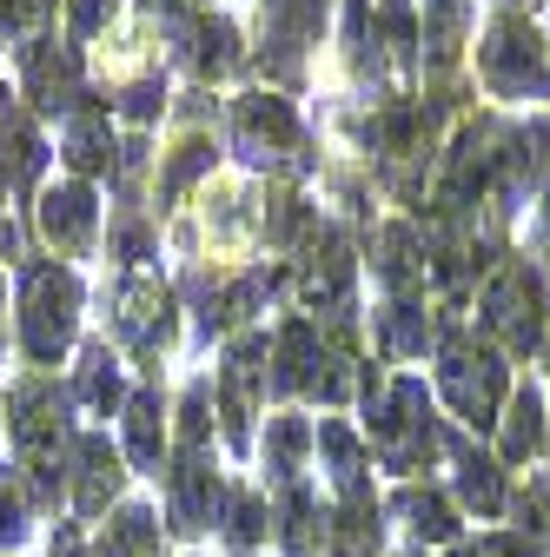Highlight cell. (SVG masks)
<instances>
[{
  "label": "cell",
  "mask_w": 550,
  "mask_h": 557,
  "mask_svg": "<svg viewBox=\"0 0 550 557\" xmlns=\"http://www.w3.org/2000/svg\"><path fill=\"white\" fill-rule=\"evenodd\" d=\"M0 432H8V465L27 478L40 518H66V458L80 438V411L66 398V379L53 372H14L0 392Z\"/></svg>",
  "instance_id": "6da1fadb"
},
{
  "label": "cell",
  "mask_w": 550,
  "mask_h": 557,
  "mask_svg": "<svg viewBox=\"0 0 550 557\" xmlns=\"http://www.w3.org/2000/svg\"><path fill=\"white\" fill-rule=\"evenodd\" d=\"M359 405H365V445H372V465L391 471L398 484L404 478H425L438 458H445V418L425 392V379L411 372H385V366H359Z\"/></svg>",
  "instance_id": "7a4b0ae2"
},
{
  "label": "cell",
  "mask_w": 550,
  "mask_h": 557,
  "mask_svg": "<svg viewBox=\"0 0 550 557\" xmlns=\"http://www.w3.org/2000/svg\"><path fill=\"white\" fill-rule=\"evenodd\" d=\"M80 319H87V278L66 259H27L14 272V345L27 372H53L60 359H74Z\"/></svg>",
  "instance_id": "3957f363"
},
{
  "label": "cell",
  "mask_w": 550,
  "mask_h": 557,
  "mask_svg": "<svg viewBox=\"0 0 550 557\" xmlns=\"http://www.w3.org/2000/svg\"><path fill=\"white\" fill-rule=\"evenodd\" d=\"M359 352L346 338H332L325 325H312L305 312L286 319L265 338V392L272 398H318V405H346L359 398Z\"/></svg>",
  "instance_id": "277c9868"
},
{
  "label": "cell",
  "mask_w": 550,
  "mask_h": 557,
  "mask_svg": "<svg viewBox=\"0 0 550 557\" xmlns=\"http://www.w3.org/2000/svg\"><path fill=\"white\" fill-rule=\"evenodd\" d=\"M438 398L451 405V418L477 438V432H498V418H504V398H511V366L504 352L485 338V332H471V325H451L438 338Z\"/></svg>",
  "instance_id": "5b68a950"
},
{
  "label": "cell",
  "mask_w": 550,
  "mask_h": 557,
  "mask_svg": "<svg viewBox=\"0 0 550 557\" xmlns=\"http://www.w3.org/2000/svg\"><path fill=\"white\" fill-rule=\"evenodd\" d=\"M477 325L504 359H530L550 338V286L530 259H498V272L477 293Z\"/></svg>",
  "instance_id": "8992f818"
},
{
  "label": "cell",
  "mask_w": 550,
  "mask_h": 557,
  "mask_svg": "<svg viewBox=\"0 0 550 557\" xmlns=\"http://www.w3.org/2000/svg\"><path fill=\"white\" fill-rule=\"evenodd\" d=\"M107 338L133 372H160V359L179 338V293L160 286L153 272H126L107 306Z\"/></svg>",
  "instance_id": "52a82bcc"
},
{
  "label": "cell",
  "mask_w": 550,
  "mask_h": 557,
  "mask_svg": "<svg viewBox=\"0 0 550 557\" xmlns=\"http://www.w3.org/2000/svg\"><path fill=\"white\" fill-rule=\"evenodd\" d=\"M226 139L259 173H312V139H305L292 100H279V94H239L226 113Z\"/></svg>",
  "instance_id": "ba28073f"
},
{
  "label": "cell",
  "mask_w": 550,
  "mask_h": 557,
  "mask_svg": "<svg viewBox=\"0 0 550 557\" xmlns=\"http://www.w3.org/2000/svg\"><path fill=\"white\" fill-rule=\"evenodd\" d=\"M14 94L27 100L34 120H66L80 100H93L87 87V47H74L66 34H34L14 47Z\"/></svg>",
  "instance_id": "9c48e42d"
},
{
  "label": "cell",
  "mask_w": 550,
  "mask_h": 557,
  "mask_svg": "<svg viewBox=\"0 0 550 557\" xmlns=\"http://www.w3.org/2000/svg\"><path fill=\"white\" fill-rule=\"evenodd\" d=\"M477 81L498 100H550V47L524 14H498L477 40Z\"/></svg>",
  "instance_id": "30bf717a"
},
{
  "label": "cell",
  "mask_w": 550,
  "mask_h": 557,
  "mask_svg": "<svg viewBox=\"0 0 550 557\" xmlns=\"http://www.w3.org/2000/svg\"><path fill=\"white\" fill-rule=\"evenodd\" d=\"M265 405V332H233L226 338V352L213 366V418H220V438L246 458L252 451V418Z\"/></svg>",
  "instance_id": "8fae6325"
},
{
  "label": "cell",
  "mask_w": 550,
  "mask_h": 557,
  "mask_svg": "<svg viewBox=\"0 0 550 557\" xmlns=\"http://www.w3.org/2000/svg\"><path fill=\"white\" fill-rule=\"evenodd\" d=\"M126 484H133V471L120 458V438H107L100 425H80L74 458H66V518L93 531L113 505H126Z\"/></svg>",
  "instance_id": "7c38bea8"
},
{
  "label": "cell",
  "mask_w": 550,
  "mask_h": 557,
  "mask_svg": "<svg viewBox=\"0 0 550 557\" xmlns=\"http://www.w3.org/2000/svg\"><path fill=\"white\" fill-rule=\"evenodd\" d=\"M160 498H166V531L173 537H205L220 531V505H226V471L213 451H173L160 471Z\"/></svg>",
  "instance_id": "4fadbf2b"
},
{
  "label": "cell",
  "mask_w": 550,
  "mask_h": 557,
  "mask_svg": "<svg viewBox=\"0 0 550 557\" xmlns=\"http://www.w3.org/2000/svg\"><path fill=\"white\" fill-rule=\"evenodd\" d=\"M34 226H40V239H47V252L53 259H93V246H100V226H107V206H100V193L87 186V180H53V186H40L34 193Z\"/></svg>",
  "instance_id": "5bb4252c"
},
{
  "label": "cell",
  "mask_w": 550,
  "mask_h": 557,
  "mask_svg": "<svg viewBox=\"0 0 550 557\" xmlns=\"http://www.w3.org/2000/svg\"><path fill=\"white\" fill-rule=\"evenodd\" d=\"M445 458H451L445 492L458 498V511L477 518V524H498L511 511V465L491 445H477L471 432H445Z\"/></svg>",
  "instance_id": "9a60e30c"
},
{
  "label": "cell",
  "mask_w": 550,
  "mask_h": 557,
  "mask_svg": "<svg viewBox=\"0 0 550 557\" xmlns=\"http://www.w3.org/2000/svg\"><path fill=\"white\" fill-rule=\"evenodd\" d=\"M325 27V0H259V66L279 87H299L305 47Z\"/></svg>",
  "instance_id": "2e32d148"
},
{
  "label": "cell",
  "mask_w": 550,
  "mask_h": 557,
  "mask_svg": "<svg viewBox=\"0 0 550 557\" xmlns=\"http://www.w3.org/2000/svg\"><path fill=\"white\" fill-rule=\"evenodd\" d=\"M120 147H126V139L113 133V100L107 94L80 100L74 113L60 120V160H66V173L87 180V186L120 173Z\"/></svg>",
  "instance_id": "e0dca14e"
},
{
  "label": "cell",
  "mask_w": 550,
  "mask_h": 557,
  "mask_svg": "<svg viewBox=\"0 0 550 557\" xmlns=\"http://www.w3.org/2000/svg\"><path fill=\"white\" fill-rule=\"evenodd\" d=\"M126 372H133V366L113 352V338H87V345H80V352H74V372H66V398H74L80 425H100V432H107V418H120V405H126V392H133Z\"/></svg>",
  "instance_id": "ac0fdd59"
},
{
  "label": "cell",
  "mask_w": 550,
  "mask_h": 557,
  "mask_svg": "<svg viewBox=\"0 0 550 557\" xmlns=\"http://www.w3.org/2000/svg\"><path fill=\"white\" fill-rule=\"evenodd\" d=\"M120 458L133 478H160L173 458V411L160 398V385H133L120 405Z\"/></svg>",
  "instance_id": "d6986e66"
},
{
  "label": "cell",
  "mask_w": 550,
  "mask_h": 557,
  "mask_svg": "<svg viewBox=\"0 0 550 557\" xmlns=\"http://www.w3.org/2000/svg\"><path fill=\"white\" fill-rule=\"evenodd\" d=\"M47 160L53 153H47V139H40V120L27 113V100L14 87H0V193L34 199Z\"/></svg>",
  "instance_id": "ffe728a7"
},
{
  "label": "cell",
  "mask_w": 550,
  "mask_h": 557,
  "mask_svg": "<svg viewBox=\"0 0 550 557\" xmlns=\"http://www.w3.org/2000/svg\"><path fill=\"white\" fill-rule=\"evenodd\" d=\"M385 518L404 524L411 550H432V544L451 550V544L464 537V511H458V498L445 492V484H432V478H404L398 492L385 498Z\"/></svg>",
  "instance_id": "44dd1931"
},
{
  "label": "cell",
  "mask_w": 550,
  "mask_h": 557,
  "mask_svg": "<svg viewBox=\"0 0 550 557\" xmlns=\"http://www.w3.org/2000/svg\"><path fill=\"white\" fill-rule=\"evenodd\" d=\"M312 465L325 471V484H332V505L338 498H378L372 492V445H365V432H352L346 418H312Z\"/></svg>",
  "instance_id": "7402d4cb"
},
{
  "label": "cell",
  "mask_w": 550,
  "mask_h": 557,
  "mask_svg": "<svg viewBox=\"0 0 550 557\" xmlns=\"http://www.w3.org/2000/svg\"><path fill=\"white\" fill-rule=\"evenodd\" d=\"M166 34H173V47H179V60L192 66L199 81H226V74H239V27L226 21V14H205V8H186V14H173L166 21Z\"/></svg>",
  "instance_id": "603a6c76"
},
{
  "label": "cell",
  "mask_w": 550,
  "mask_h": 557,
  "mask_svg": "<svg viewBox=\"0 0 550 557\" xmlns=\"http://www.w3.org/2000/svg\"><path fill=\"white\" fill-rule=\"evenodd\" d=\"M252 458H259L265 492H286V484L312 478V418L305 411H272L265 432L252 438Z\"/></svg>",
  "instance_id": "cb8c5ba5"
},
{
  "label": "cell",
  "mask_w": 550,
  "mask_h": 557,
  "mask_svg": "<svg viewBox=\"0 0 550 557\" xmlns=\"http://www.w3.org/2000/svg\"><path fill=\"white\" fill-rule=\"evenodd\" d=\"M325 511L332 505L318 498L312 478L272 492V544H279V557H325Z\"/></svg>",
  "instance_id": "d4e9b609"
},
{
  "label": "cell",
  "mask_w": 550,
  "mask_h": 557,
  "mask_svg": "<svg viewBox=\"0 0 550 557\" xmlns=\"http://www.w3.org/2000/svg\"><path fill=\"white\" fill-rule=\"evenodd\" d=\"M445 332L451 325L425 306V293H404V299H385L378 306V352L385 359H425V352H438Z\"/></svg>",
  "instance_id": "484cf974"
},
{
  "label": "cell",
  "mask_w": 550,
  "mask_h": 557,
  "mask_svg": "<svg viewBox=\"0 0 550 557\" xmlns=\"http://www.w3.org/2000/svg\"><path fill=\"white\" fill-rule=\"evenodd\" d=\"M504 465H537L550 451V405L537 385H511L504 398V418H498V445H491Z\"/></svg>",
  "instance_id": "4316f807"
},
{
  "label": "cell",
  "mask_w": 550,
  "mask_h": 557,
  "mask_svg": "<svg viewBox=\"0 0 550 557\" xmlns=\"http://www.w3.org/2000/svg\"><path fill=\"white\" fill-rule=\"evenodd\" d=\"M93 557H166V531L160 511L147 498H126L93 524Z\"/></svg>",
  "instance_id": "83f0119b"
},
{
  "label": "cell",
  "mask_w": 550,
  "mask_h": 557,
  "mask_svg": "<svg viewBox=\"0 0 550 557\" xmlns=\"http://www.w3.org/2000/svg\"><path fill=\"white\" fill-rule=\"evenodd\" d=\"M220 537L233 557H252L259 544H272V492L252 478H226V505H220Z\"/></svg>",
  "instance_id": "f1b7e54d"
},
{
  "label": "cell",
  "mask_w": 550,
  "mask_h": 557,
  "mask_svg": "<svg viewBox=\"0 0 550 557\" xmlns=\"http://www.w3.org/2000/svg\"><path fill=\"white\" fill-rule=\"evenodd\" d=\"M325 557H385V505L338 498L325 511Z\"/></svg>",
  "instance_id": "f546056e"
},
{
  "label": "cell",
  "mask_w": 550,
  "mask_h": 557,
  "mask_svg": "<svg viewBox=\"0 0 550 557\" xmlns=\"http://www.w3.org/2000/svg\"><path fill=\"white\" fill-rule=\"evenodd\" d=\"M464 27H471V0H425L418 8V66L451 74L458 47H464Z\"/></svg>",
  "instance_id": "4dcf8cb0"
},
{
  "label": "cell",
  "mask_w": 550,
  "mask_h": 557,
  "mask_svg": "<svg viewBox=\"0 0 550 557\" xmlns=\"http://www.w3.org/2000/svg\"><path fill=\"white\" fill-rule=\"evenodd\" d=\"M34 524H47V518H40L34 492H27V478H21L8 458H0V557H27Z\"/></svg>",
  "instance_id": "1f68e13d"
},
{
  "label": "cell",
  "mask_w": 550,
  "mask_h": 557,
  "mask_svg": "<svg viewBox=\"0 0 550 557\" xmlns=\"http://www.w3.org/2000/svg\"><path fill=\"white\" fill-rule=\"evenodd\" d=\"M252 233H259V213L246 206V193H233V186H213V193H205V239H213L220 259H226V252H246Z\"/></svg>",
  "instance_id": "d6a6232c"
},
{
  "label": "cell",
  "mask_w": 550,
  "mask_h": 557,
  "mask_svg": "<svg viewBox=\"0 0 550 557\" xmlns=\"http://www.w3.org/2000/svg\"><path fill=\"white\" fill-rule=\"evenodd\" d=\"M107 259L126 265V272H140L147 259H160V233H153V220L140 213V206H120V213L107 220Z\"/></svg>",
  "instance_id": "836d02e7"
},
{
  "label": "cell",
  "mask_w": 550,
  "mask_h": 557,
  "mask_svg": "<svg viewBox=\"0 0 550 557\" xmlns=\"http://www.w3.org/2000/svg\"><path fill=\"white\" fill-rule=\"evenodd\" d=\"M199 173H213V139H205V133H186L179 147L166 153V166H160V213L186 199V186H192Z\"/></svg>",
  "instance_id": "e575fe53"
},
{
  "label": "cell",
  "mask_w": 550,
  "mask_h": 557,
  "mask_svg": "<svg viewBox=\"0 0 550 557\" xmlns=\"http://www.w3.org/2000/svg\"><path fill=\"white\" fill-rule=\"evenodd\" d=\"M511 531L517 537H537V544H550V478L537 471L530 484H511Z\"/></svg>",
  "instance_id": "d590c367"
},
{
  "label": "cell",
  "mask_w": 550,
  "mask_h": 557,
  "mask_svg": "<svg viewBox=\"0 0 550 557\" xmlns=\"http://www.w3.org/2000/svg\"><path fill=\"white\" fill-rule=\"evenodd\" d=\"M120 8L126 0H60V14H66V40L74 47H93L120 27Z\"/></svg>",
  "instance_id": "8d00e7d4"
},
{
  "label": "cell",
  "mask_w": 550,
  "mask_h": 557,
  "mask_svg": "<svg viewBox=\"0 0 550 557\" xmlns=\"http://www.w3.org/2000/svg\"><path fill=\"white\" fill-rule=\"evenodd\" d=\"M445 557H543V544L517 531H485V537H458Z\"/></svg>",
  "instance_id": "74e56055"
},
{
  "label": "cell",
  "mask_w": 550,
  "mask_h": 557,
  "mask_svg": "<svg viewBox=\"0 0 550 557\" xmlns=\"http://www.w3.org/2000/svg\"><path fill=\"white\" fill-rule=\"evenodd\" d=\"M53 8H60V0H0V34H8V40H34V34H47Z\"/></svg>",
  "instance_id": "f35d334b"
},
{
  "label": "cell",
  "mask_w": 550,
  "mask_h": 557,
  "mask_svg": "<svg viewBox=\"0 0 550 557\" xmlns=\"http://www.w3.org/2000/svg\"><path fill=\"white\" fill-rule=\"evenodd\" d=\"M113 113H126V120H153V113H166V81H153V74H140V81H126V94L113 100Z\"/></svg>",
  "instance_id": "ab89813d"
},
{
  "label": "cell",
  "mask_w": 550,
  "mask_h": 557,
  "mask_svg": "<svg viewBox=\"0 0 550 557\" xmlns=\"http://www.w3.org/2000/svg\"><path fill=\"white\" fill-rule=\"evenodd\" d=\"M40 557H93V531L74 524V518H53L47 524V550Z\"/></svg>",
  "instance_id": "60d3db41"
},
{
  "label": "cell",
  "mask_w": 550,
  "mask_h": 557,
  "mask_svg": "<svg viewBox=\"0 0 550 557\" xmlns=\"http://www.w3.org/2000/svg\"><path fill=\"white\" fill-rule=\"evenodd\" d=\"M8 345H14V286L0 272V359H8Z\"/></svg>",
  "instance_id": "b9f144b4"
},
{
  "label": "cell",
  "mask_w": 550,
  "mask_h": 557,
  "mask_svg": "<svg viewBox=\"0 0 550 557\" xmlns=\"http://www.w3.org/2000/svg\"><path fill=\"white\" fill-rule=\"evenodd\" d=\"M14 246H21V233H14V220H8V206H0V259H14Z\"/></svg>",
  "instance_id": "7bdbcfd3"
},
{
  "label": "cell",
  "mask_w": 550,
  "mask_h": 557,
  "mask_svg": "<svg viewBox=\"0 0 550 557\" xmlns=\"http://www.w3.org/2000/svg\"><path fill=\"white\" fill-rule=\"evenodd\" d=\"M537 199H543V213H550V166H543V180H537Z\"/></svg>",
  "instance_id": "ee69618b"
},
{
  "label": "cell",
  "mask_w": 550,
  "mask_h": 557,
  "mask_svg": "<svg viewBox=\"0 0 550 557\" xmlns=\"http://www.w3.org/2000/svg\"><path fill=\"white\" fill-rule=\"evenodd\" d=\"M517 8H524V0H504V14H517Z\"/></svg>",
  "instance_id": "f6af8a7d"
},
{
  "label": "cell",
  "mask_w": 550,
  "mask_h": 557,
  "mask_svg": "<svg viewBox=\"0 0 550 557\" xmlns=\"http://www.w3.org/2000/svg\"><path fill=\"white\" fill-rule=\"evenodd\" d=\"M391 557H425V550H391Z\"/></svg>",
  "instance_id": "bcb514c9"
},
{
  "label": "cell",
  "mask_w": 550,
  "mask_h": 557,
  "mask_svg": "<svg viewBox=\"0 0 550 557\" xmlns=\"http://www.w3.org/2000/svg\"><path fill=\"white\" fill-rule=\"evenodd\" d=\"M543 366H550V338H543Z\"/></svg>",
  "instance_id": "7dc6e473"
},
{
  "label": "cell",
  "mask_w": 550,
  "mask_h": 557,
  "mask_svg": "<svg viewBox=\"0 0 550 557\" xmlns=\"http://www.w3.org/2000/svg\"><path fill=\"white\" fill-rule=\"evenodd\" d=\"M0 47H8V34H0Z\"/></svg>",
  "instance_id": "c3c4849f"
}]
</instances>
